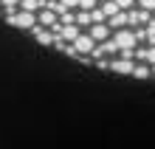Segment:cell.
<instances>
[{
	"label": "cell",
	"mask_w": 155,
	"mask_h": 149,
	"mask_svg": "<svg viewBox=\"0 0 155 149\" xmlns=\"http://www.w3.org/2000/svg\"><path fill=\"white\" fill-rule=\"evenodd\" d=\"M110 40H113V45H116L118 53H121V51H133L135 42H138V40H135V31H130V28H118Z\"/></svg>",
	"instance_id": "6da1fadb"
},
{
	"label": "cell",
	"mask_w": 155,
	"mask_h": 149,
	"mask_svg": "<svg viewBox=\"0 0 155 149\" xmlns=\"http://www.w3.org/2000/svg\"><path fill=\"white\" fill-rule=\"evenodd\" d=\"M6 20H8V25H17V28H34V25H37V14H31V11H14V14H8Z\"/></svg>",
	"instance_id": "7a4b0ae2"
},
{
	"label": "cell",
	"mask_w": 155,
	"mask_h": 149,
	"mask_svg": "<svg viewBox=\"0 0 155 149\" xmlns=\"http://www.w3.org/2000/svg\"><path fill=\"white\" fill-rule=\"evenodd\" d=\"M90 40H93L96 45L99 42H104V40H110V25H107V23H93V25H90Z\"/></svg>",
	"instance_id": "3957f363"
},
{
	"label": "cell",
	"mask_w": 155,
	"mask_h": 149,
	"mask_svg": "<svg viewBox=\"0 0 155 149\" xmlns=\"http://www.w3.org/2000/svg\"><path fill=\"white\" fill-rule=\"evenodd\" d=\"M71 45H74V51H76V57H79V53H93V48H96V42L90 40L87 34H79L76 40L71 42Z\"/></svg>",
	"instance_id": "277c9868"
},
{
	"label": "cell",
	"mask_w": 155,
	"mask_h": 149,
	"mask_svg": "<svg viewBox=\"0 0 155 149\" xmlns=\"http://www.w3.org/2000/svg\"><path fill=\"white\" fill-rule=\"evenodd\" d=\"M37 23L42 25V28H45V25L51 28V25H57L59 20H57V14H54L51 8H40V11H37Z\"/></svg>",
	"instance_id": "5b68a950"
},
{
	"label": "cell",
	"mask_w": 155,
	"mask_h": 149,
	"mask_svg": "<svg viewBox=\"0 0 155 149\" xmlns=\"http://www.w3.org/2000/svg\"><path fill=\"white\" fill-rule=\"evenodd\" d=\"M107 53H118V51H116V45H113V40H104V42H99L96 48H93V57H99V59L107 57Z\"/></svg>",
	"instance_id": "8992f818"
},
{
	"label": "cell",
	"mask_w": 155,
	"mask_h": 149,
	"mask_svg": "<svg viewBox=\"0 0 155 149\" xmlns=\"http://www.w3.org/2000/svg\"><path fill=\"white\" fill-rule=\"evenodd\" d=\"M107 68L118 70V73H133V62L130 59H113V62H107Z\"/></svg>",
	"instance_id": "52a82bcc"
},
{
	"label": "cell",
	"mask_w": 155,
	"mask_h": 149,
	"mask_svg": "<svg viewBox=\"0 0 155 149\" xmlns=\"http://www.w3.org/2000/svg\"><path fill=\"white\" fill-rule=\"evenodd\" d=\"M133 57L138 59L141 65H144V62H152V65H155V45H152V48H141V51H133Z\"/></svg>",
	"instance_id": "ba28073f"
},
{
	"label": "cell",
	"mask_w": 155,
	"mask_h": 149,
	"mask_svg": "<svg viewBox=\"0 0 155 149\" xmlns=\"http://www.w3.org/2000/svg\"><path fill=\"white\" fill-rule=\"evenodd\" d=\"M31 31H34V37H37V40H40L42 45H51V42H54V34H51V31H45L42 25H34Z\"/></svg>",
	"instance_id": "9c48e42d"
},
{
	"label": "cell",
	"mask_w": 155,
	"mask_h": 149,
	"mask_svg": "<svg viewBox=\"0 0 155 149\" xmlns=\"http://www.w3.org/2000/svg\"><path fill=\"white\" fill-rule=\"evenodd\" d=\"M127 23H130V20H127V11H116V14L110 17V31H113V28H124Z\"/></svg>",
	"instance_id": "30bf717a"
},
{
	"label": "cell",
	"mask_w": 155,
	"mask_h": 149,
	"mask_svg": "<svg viewBox=\"0 0 155 149\" xmlns=\"http://www.w3.org/2000/svg\"><path fill=\"white\" fill-rule=\"evenodd\" d=\"M127 20H130V23H147V20H150V11H144V8L130 11V14H127Z\"/></svg>",
	"instance_id": "8fae6325"
},
{
	"label": "cell",
	"mask_w": 155,
	"mask_h": 149,
	"mask_svg": "<svg viewBox=\"0 0 155 149\" xmlns=\"http://www.w3.org/2000/svg\"><path fill=\"white\" fill-rule=\"evenodd\" d=\"M150 73H152L150 65H133V76H135V79H147Z\"/></svg>",
	"instance_id": "7c38bea8"
},
{
	"label": "cell",
	"mask_w": 155,
	"mask_h": 149,
	"mask_svg": "<svg viewBox=\"0 0 155 149\" xmlns=\"http://www.w3.org/2000/svg\"><path fill=\"white\" fill-rule=\"evenodd\" d=\"M74 20H76V23H74L76 28H79V25H90V11H79Z\"/></svg>",
	"instance_id": "4fadbf2b"
},
{
	"label": "cell",
	"mask_w": 155,
	"mask_h": 149,
	"mask_svg": "<svg viewBox=\"0 0 155 149\" xmlns=\"http://www.w3.org/2000/svg\"><path fill=\"white\" fill-rule=\"evenodd\" d=\"M17 6H20V0H3V8H6V17L17 11Z\"/></svg>",
	"instance_id": "5bb4252c"
},
{
	"label": "cell",
	"mask_w": 155,
	"mask_h": 149,
	"mask_svg": "<svg viewBox=\"0 0 155 149\" xmlns=\"http://www.w3.org/2000/svg\"><path fill=\"white\" fill-rule=\"evenodd\" d=\"M102 11H104V17H113V14H116V11H118V6H116V3H113V0H107V3H104V6H102Z\"/></svg>",
	"instance_id": "9a60e30c"
},
{
	"label": "cell",
	"mask_w": 155,
	"mask_h": 149,
	"mask_svg": "<svg viewBox=\"0 0 155 149\" xmlns=\"http://www.w3.org/2000/svg\"><path fill=\"white\" fill-rule=\"evenodd\" d=\"M59 6L65 8V11L68 8H79V0H59Z\"/></svg>",
	"instance_id": "2e32d148"
},
{
	"label": "cell",
	"mask_w": 155,
	"mask_h": 149,
	"mask_svg": "<svg viewBox=\"0 0 155 149\" xmlns=\"http://www.w3.org/2000/svg\"><path fill=\"white\" fill-rule=\"evenodd\" d=\"M93 6H96V0H79V8H82V11H90Z\"/></svg>",
	"instance_id": "e0dca14e"
},
{
	"label": "cell",
	"mask_w": 155,
	"mask_h": 149,
	"mask_svg": "<svg viewBox=\"0 0 155 149\" xmlns=\"http://www.w3.org/2000/svg\"><path fill=\"white\" fill-rule=\"evenodd\" d=\"M113 3L118 6V11H124V8H130V6H133V0H113Z\"/></svg>",
	"instance_id": "ac0fdd59"
},
{
	"label": "cell",
	"mask_w": 155,
	"mask_h": 149,
	"mask_svg": "<svg viewBox=\"0 0 155 149\" xmlns=\"http://www.w3.org/2000/svg\"><path fill=\"white\" fill-rule=\"evenodd\" d=\"M144 37H147V40H150V42L155 45V23L150 25V28H147V31H144Z\"/></svg>",
	"instance_id": "d6986e66"
},
{
	"label": "cell",
	"mask_w": 155,
	"mask_h": 149,
	"mask_svg": "<svg viewBox=\"0 0 155 149\" xmlns=\"http://www.w3.org/2000/svg\"><path fill=\"white\" fill-rule=\"evenodd\" d=\"M138 3H141L144 11H152V8H155V0H138Z\"/></svg>",
	"instance_id": "ffe728a7"
},
{
	"label": "cell",
	"mask_w": 155,
	"mask_h": 149,
	"mask_svg": "<svg viewBox=\"0 0 155 149\" xmlns=\"http://www.w3.org/2000/svg\"><path fill=\"white\" fill-rule=\"evenodd\" d=\"M45 3H48V0H45Z\"/></svg>",
	"instance_id": "44dd1931"
}]
</instances>
